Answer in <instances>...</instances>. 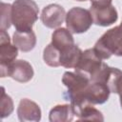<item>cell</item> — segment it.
I'll return each mask as SVG.
<instances>
[{"mask_svg":"<svg viewBox=\"0 0 122 122\" xmlns=\"http://www.w3.org/2000/svg\"><path fill=\"white\" fill-rule=\"evenodd\" d=\"M51 44L60 52L61 66L68 69L76 66L82 54V51L75 45L71 32L68 29H56L51 35Z\"/></svg>","mask_w":122,"mask_h":122,"instance_id":"6da1fadb","label":"cell"},{"mask_svg":"<svg viewBox=\"0 0 122 122\" xmlns=\"http://www.w3.org/2000/svg\"><path fill=\"white\" fill-rule=\"evenodd\" d=\"M38 13V6L33 0H15L11 5V22L19 31L32 30Z\"/></svg>","mask_w":122,"mask_h":122,"instance_id":"7a4b0ae2","label":"cell"},{"mask_svg":"<svg viewBox=\"0 0 122 122\" xmlns=\"http://www.w3.org/2000/svg\"><path fill=\"white\" fill-rule=\"evenodd\" d=\"M91 80L74 71H66L62 77V83L67 87V92L64 93V97L70 100L71 107L78 108L84 104V93L88 88ZM88 104V103H87Z\"/></svg>","mask_w":122,"mask_h":122,"instance_id":"3957f363","label":"cell"},{"mask_svg":"<svg viewBox=\"0 0 122 122\" xmlns=\"http://www.w3.org/2000/svg\"><path fill=\"white\" fill-rule=\"evenodd\" d=\"M93 50L101 59H109L112 55L122 56V22L103 33Z\"/></svg>","mask_w":122,"mask_h":122,"instance_id":"277c9868","label":"cell"},{"mask_svg":"<svg viewBox=\"0 0 122 122\" xmlns=\"http://www.w3.org/2000/svg\"><path fill=\"white\" fill-rule=\"evenodd\" d=\"M66 26L71 33L86 32L92 25V17L90 10L81 7L71 8L66 14Z\"/></svg>","mask_w":122,"mask_h":122,"instance_id":"5b68a950","label":"cell"},{"mask_svg":"<svg viewBox=\"0 0 122 122\" xmlns=\"http://www.w3.org/2000/svg\"><path fill=\"white\" fill-rule=\"evenodd\" d=\"M96 52L92 49H88L82 51V54L79 58L78 63L74 67V71L86 77L90 80H92L97 73L102 69L104 63Z\"/></svg>","mask_w":122,"mask_h":122,"instance_id":"8992f818","label":"cell"},{"mask_svg":"<svg viewBox=\"0 0 122 122\" xmlns=\"http://www.w3.org/2000/svg\"><path fill=\"white\" fill-rule=\"evenodd\" d=\"M18 55V48L10 43L9 34L5 30L0 33V73L1 77H6L10 65L15 61Z\"/></svg>","mask_w":122,"mask_h":122,"instance_id":"52a82bcc","label":"cell"},{"mask_svg":"<svg viewBox=\"0 0 122 122\" xmlns=\"http://www.w3.org/2000/svg\"><path fill=\"white\" fill-rule=\"evenodd\" d=\"M90 11L92 17L93 24L101 27L111 26L115 23L118 18L117 10L112 4L105 6L91 5Z\"/></svg>","mask_w":122,"mask_h":122,"instance_id":"ba28073f","label":"cell"},{"mask_svg":"<svg viewBox=\"0 0 122 122\" xmlns=\"http://www.w3.org/2000/svg\"><path fill=\"white\" fill-rule=\"evenodd\" d=\"M64 8L58 4H50L46 6L41 13V21L44 26L50 29H55L61 26L66 19Z\"/></svg>","mask_w":122,"mask_h":122,"instance_id":"9c48e42d","label":"cell"},{"mask_svg":"<svg viewBox=\"0 0 122 122\" xmlns=\"http://www.w3.org/2000/svg\"><path fill=\"white\" fill-rule=\"evenodd\" d=\"M110 93L111 90L107 84L91 81L84 93V101L85 103H90L92 105L103 104L109 99Z\"/></svg>","mask_w":122,"mask_h":122,"instance_id":"30bf717a","label":"cell"},{"mask_svg":"<svg viewBox=\"0 0 122 122\" xmlns=\"http://www.w3.org/2000/svg\"><path fill=\"white\" fill-rule=\"evenodd\" d=\"M33 74L34 72L31 65L28 61L20 59L15 60L10 65L6 76H10L17 82L26 83L33 77Z\"/></svg>","mask_w":122,"mask_h":122,"instance_id":"8fae6325","label":"cell"},{"mask_svg":"<svg viewBox=\"0 0 122 122\" xmlns=\"http://www.w3.org/2000/svg\"><path fill=\"white\" fill-rule=\"evenodd\" d=\"M17 115L18 119L22 122L39 121L41 119V110L35 102L28 98H23L19 102L17 108Z\"/></svg>","mask_w":122,"mask_h":122,"instance_id":"7c38bea8","label":"cell"},{"mask_svg":"<svg viewBox=\"0 0 122 122\" xmlns=\"http://www.w3.org/2000/svg\"><path fill=\"white\" fill-rule=\"evenodd\" d=\"M13 44L22 51H30L36 45V36L32 30L19 31L15 30L12 37Z\"/></svg>","mask_w":122,"mask_h":122,"instance_id":"4fadbf2b","label":"cell"},{"mask_svg":"<svg viewBox=\"0 0 122 122\" xmlns=\"http://www.w3.org/2000/svg\"><path fill=\"white\" fill-rule=\"evenodd\" d=\"M74 112L71 105H56L50 112V121L51 122H66L71 121L74 117Z\"/></svg>","mask_w":122,"mask_h":122,"instance_id":"5bb4252c","label":"cell"},{"mask_svg":"<svg viewBox=\"0 0 122 122\" xmlns=\"http://www.w3.org/2000/svg\"><path fill=\"white\" fill-rule=\"evenodd\" d=\"M73 109V108H72ZM74 115L79 120H97V121H103L104 117L101 112H99L97 109H95L92 104H84L78 108L73 109Z\"/></svg>","mask_w":122,"mask_h":122,"instance_id":"9a60e30c","label":"cell"},{"mask_svg":"<svg viewBox=\"0 0 122 122\" xmlns=\"http://www.w3.org/2000/svg\"><path fill=\"white\" fill-rule=\"evenodd\" d=\"M111 92L117 93L120 98V106L122 109V71L117 68L112 67V71L107 83Z\"/></svg>","mask_w":122,"mask_h":122,"instance_id":"2e32d148","label":"cell"},{"mask_svg":"<svg viewBox=\"0 0 122 122\" xmlns=\"http://www.w3.org/2000/svg\"><path fill=\"white\" fill-rule=\"evenodd\" d=\"M43 59L44 62L50 67H59L60 64V52L59 51L50 43L43 51Z\"/></svg>","mask_w":122,"mask_h":122,"instance_id":"e0dca14e","label":"cell"},{"mask_svg":"<svg viewBox=\"0 0 122 122\" xmlns=\"http://www.w3.org/2000/svg\"><path fill=\"white\" fill-rule=\"evenodd\" d=\"M0 109H1V118L9 116L13 111V102L10 95L5 92V89L2 87L1 97H0Z\"/></svg>","mask_w":122,"mask_h":122,"instance_id":"ac0fdd59","label":"cell"},{"mask_svg":"<svg viewBox=\"0 0 122 122\" xmlns=\"http://www.w3.org/2000/svg\"><path fill=\"white\" fill-rule=\"evenodd\" d=\"M12 24L11 22V5L1 3V30H7Z\"/></svg>","mask_w":122,"mask_h":122,"instance_id":"d6986e66","label":"cell"},{"mask_svg":"<svg viewBox=\"0 0 122 122\" xmlns=\"http://www.w3.org/2000/svg\"><path fill=\"white\" fill-rule=\"evenodd\" d=\"M91 5H96V6H105V5H111L112 0H90Z\"/></svg>","mask_w":122,"mask_h":122,"instance_id":"ffe728a7","label":"cell"},{"mask_svg":"<svg viewBox=\"0 0 122 122\" xmlns=\"http://www.w3.org/2000/svg\"><path fill=\"white\" fill-rule=\"evenodd\" d=\"M76 1H79V2H82V1H87V0H76Z\"/></svg>","mask_w":122,"mask_h":122,"instance_id":"44dd1931","label":"cell"}]
</instances>
